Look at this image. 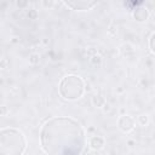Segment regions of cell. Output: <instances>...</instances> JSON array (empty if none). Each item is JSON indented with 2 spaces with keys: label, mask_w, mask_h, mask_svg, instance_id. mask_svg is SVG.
I'll return each mask as SVG.
<instances>
[{
  "label": "cell",
  "mask_w": 155,
  "mask_h": 155,
  "mask_svg": "<svg viewBox=\"0 0 155 155\" xmlns=\"http://www.w3.org/2000/svg\"><path fill=\"white\" fill-rule=\"evenodd\" d=\"M88 144H90V147L93 148V149H101V148L104 145V140H103L102 137H99V136H94V137L90 138Z\"/></svg>",
  "instance_id": "52a82bcc"
},
{
  "label": "cell",
  "mask_w": 155,
  "mask_h": 155,
  "mask_svg": "<svg viewBox=\"0 0 155 155\" xmlns=\"http://www.w3.org/2000/svg\"><path fill=\"white\" fill-rule=\"evenodd\" d=\"M40 142L45 153L82 154L87 145L84 127L71 117H51L46 120L40 131Z\"/></svg>",
  "instance_id": "6da1fadb"
},
{
  "label": "cell",
  "mask_w": 155,
  "mask_h": 155,
  "mask_svg": "<svg viewBox=\"0 0 155 155\" xmlns=\"http://www.w3.org/2000/svg\"><path fill=\"white\" fill-rule=\"evenodd\" d=\"M27 140L24 134L16 128L5 127L0 132V154L21 155L25 151Z\"/></svg>",
  "instance_id": "7a4b0ae2"
},
{
  "label": "cell",
  "mask_w": 155,
  "mask_h": 155,
  "mask_svg": "<svg viewBox=\"0 0 155 155\" xmlns=\"http://www.w3.org/2000/svg\"><path fill=\"white\" fill-rule=\"evenodd\" d=\"M133 17H134V19H136V21H138V22L147 21V18L149 17V11H148L145 7L136 8V11L133 12Z\"/></svg>",
  "instance_id": "8992f818"
},
{
  "label": "cell",
  "mask_w": 155,
  "mask_h": 155,
  "mask_svg": "<svg viewBox=\"0 0 155 155\" xmlns=\"http://www.w3.org/2000/svg\"><path fill=\"white\" fill-rule=\"evenodd\" d=\"M63 2L71 10L87 11L91 10L98 2V0H63Z\"/></svg>",
  "instance_id": "277c9868"
},
{
  "label": "cell",
  "mask_w": 155,
  "mask_h": 155,
  "mask_svg": "<svg viewBox=\"0 0 155 155\" xmlns=\"http://www.w3.org/2000/svg\"><path fill=\"white\" fill-rule=\"evenodd\" d=\"M149 47H150L151 52L155 53V33H153V35L149 39Z\"/></svg>",
  "instance_id": "ba28073f"
},
{
  "label": "cell",
  "mask_w": 155,
  "mask_h": 155,
  "mask_svg": "<svg viewBox=\"0 0 155 155\" xmlns=\"http://www.w3.org/2000/svg\"><path fill=\"white\" fill-rule=\"evenodd\" d=\"M59 94L68 101L80 98L85 91V84L78 75H68L59 82Z\"/></svg>",
  "instance_id": "3957f363"
},
{
  "label": "cell",
  "mask_w": 155,
  "mask_h": 155,
  "mask_svg": "<svg viewBox=\"0 0 155 155\" xmlns=\"http://www.w3.org/2000/svg\"><path fill=\"white\" fill-rule=\"evenodd\" d=\"M133 126H134V122H133L132 117H130L127 115H124V116L120 117V120H119V127L122 131L128 132V131H131L133 128Z\"/></svg>",
  "instance_id": "5b68a950"
}]
</instances>
